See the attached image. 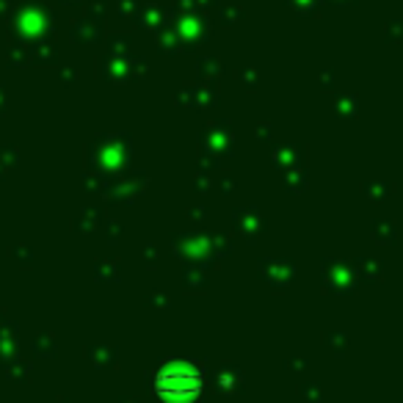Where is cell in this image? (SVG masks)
<instances>
[{
	"mask_svg": "<svg viewBox=\"0 0 403 403\" xmlns=\"http://www.w3.org/2000/svg\"><path fill=\"white\" fill-rule=\"evenodd\" d=\"M155 393L163 398H194L202 393V376L191 368L163 370L155 379Z\"/></svg>",
	"mask_w": 403,
	"mask_h": 403,
	"instance_id": "1",
	"label": "cell"
}]
</instances>
